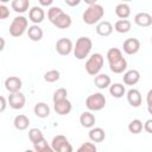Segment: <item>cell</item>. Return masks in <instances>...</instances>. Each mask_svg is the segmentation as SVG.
I'll return each mask as SVG.
<instances>
[{
    "instance_id": "1",
    "label": "cell",
    "mask_w": 152,
    "mask_h": 152,
    "mask_svg": "<svg viewBox=\"0 0 152 152\" xmlns=\"http://www.w3.org/2000/svg\"><path fill=\"white\" fill-rule=\"evenodd\" d=\"M107 61L109 69L114 74H122L127 69V61L122 56V52L118 48H110L107 51Z\"/></svg>"
},
{
    "instance_id": "2",
    "label": "cell",
    "mask_w": 152,
    "mask_h": 152,
    "mask_svg": "<svg viewBox=\"0 0 152 152\" xmlns=\"http://www.w3.org/2000/svg\"><path fill=\"white\" fill-rule=\"evenodd\" d=\"M103 15H104L103 7L99 4H93V5H89L88 8L83 12L82 19L87 25H95L99 21H101Z\"/></svg>"
},
{
    "instance_id": "3",
    "label": "cell",
    "mask_w": 152,
    "mask_h": 152,
    "mask_svg": "<svg viewBox=\"0 0 152 152\" xmlns=\"http://www.w3.org/2000/svg\"><path fill=\"white\" fill-rule=\"evenodd\" d=\"M91 48H93V42L89 37H80L77 38L76 43H75V46L72 48V51H74V56L82 61L86 57L89 56L90 51H91Z\"/></svg>"
},
{
    "instance_id": "4",
    "label": "cell",
    "mask_w": 152,
    "mask_h": 152,
    "mask_svg": "<svg viewBox=\"0 0 152 152\" xmlns=\"http://www.w3.org/2000/svg\"><path fill=\"white\" fill-rule=\"evenodd\" d=\"M27 26H28L27 18L24 15H18L12 20L10 25V28H8L10 34L14 38H19L25 33V31L27 30Z\"/></svg>"
},
{
    "instance_id": "5",
    "label": "cell",
    "mask_w": 152,
    "mask_h": 152,
    "mask_svg": "<svg viewBox=\"0 0 152 152\" xmlns=\"http://www.w3.org/2000/svg\"><path fill=\"white\" fill-rule=\"evenodd\" d=\"M103 63H104V58L101 53H99V52L93 53L86 62V71L89 75L95 76V75L100 74V71L103 66Z\"/></svg>"
},
{
    "instance_id": "6",
    "label": "cell",
    "mask_w": 152,
    "mask_h": 152,
    "mask_svg": "<svg viewBox=\"0 0 152 152\" xmlns=\"http://www.w3.org/2000/svg\"><path fill=\"white\" fill-rule=\"evenodd\" d=\"M106 106V97L102 93H94L86 99V107L90 112H99Z\"/></svg>"
},
{
    "instance_id": "7",
    "label": "cell",
    "mask_w": 152,
    "mask_h": 152,
    "mask_svg": "<svg viewBox=\"0 0 152 152\" xmlns=\"http://www.w3.org/2000/svg\"><path fill=\"white\" fill-rule=\"evenodd\" d=\"M51 148L52 151H56V152H71L72 151V146L70 145L69 140L66 139V137L62 134L53 137L51 141Z\"/></svg>"
},
{
    "instance_id": "8",
    "label": "cell",
    "mask_w": 152,
    "mask_h": 152,
    "mask_svg": "<svg viewBox=\"0 0 152 152\" xmlns=\"http://www.w3.org/2000/svg\"><path fill=\"white\" fill-rule=\"evenodd\" d=\"M25 102H26L25 95L20 90L15 93H10L7 99V103L12 109H21L25 106Z\"/></svg>"
},
{
    "instance_id": "9",
    "label": "cell",
    "mask_w": 152,
    "mask_h": 152,
    "mask_svg": "<svg viewBox=\"0 0 152 152\" xmlns=\"http://www.w3.org/2000/svg\"><path fill=\"white\" fill-rule=\"evenodd\" d=\"M72 42L69 38H61L56 42L55 49L57 51V53H59L61 56H68L70 55V52L72 51Z\"/></svg>"
},
{
    "instance_id": "10",
    "label": "cell",
    "mask_w": 152,
    "mask_h": 152,
    "mask_svg": "<svg viewBox=\"0 0 152 152\" xmlns=\"http://www.w3.org/2000/svg\"><path fill=\"white\" fill-rule=\"evenodd\" d=\"M53 109L58 115H66L71 112L72 104L68 99H63V100L53 102Z\"/></svg>"
},
{
    "instance_id": "11",
    "label": "cell",
    "mask_w": 152,
    "mask_h": 152,
    "mask_svg": "<svg viewBox=\"0 0 152 152\" xmlns=\"http://www.w3.org/2000/svg\"><path fill=\"white\" fill-rule=\"evenodd\" d=\"M124 52L127 55H135L140 50V42L137 38H128L122 44Z\"/></svg>"
},
{
    "instance_id": "12",
    "label": "cell",
    "mask_w": 152,
    "mask_h": 152,
    "mask_svg": "<svg viewBox=\"0 0 152 152\" xmlns=\"http://www.w3.org/2000/svg\"><path fill=\"white\" fill-rule=\"evenodd\" d=\"M23 87V82L17 76H10L5 80V88L8 93H15L19 91Z\"/></svg>"
},
{
    "instance_id": "13",
    "label": "cell",
    "mask_w": 152,
    "mask_h": 152,
    "mask_svg": "<svg viewBox=\"0 0 152 152\" xmlns=\"http://www.w3.org/2000/svg\"><path fill=\"white\" fill-rule=\"evenodd\" d=\"M45 18V12L42 7L39 6H33L30 11H28V19L33 23V24H40Z\"/></svg>"
},
{
    "instance_id": "14",
    "label": "cell",
    "mask_w": 152,
    "mask_h": 152,
    "mask_svg": "<svg viewBox=\"0 0 152 152\" xmlns=\"http://www.w3.org/2000/svg\"><path fill=\"white\" fill-rule=\"evenodd\" d=\"M126 96H127V102L132 106V107H139L142 102V97H141V93L138 90V89H129L127 93H126Z\"/></svg>"
},
{
    "instance_id": "15",
    "label": "cell",
    "mask_w": 152,
    "mask_h": 152,
    "mask_svg": "<svg viewBox=\"0 0 152 152\" xmlns=\"http://www.w3.org/2000/svg\"><path fill=\"white\" fill-rule=\"evenodd\" d=\"M71 23H72V19L69 14L62 12L61 14L57 15V18L52 21V24L57 27V28H68L71 26Z\"/></svg>"
},
{
    "instance_id": "16",
    "label": "cell",
    "mask_w": 152,
    "mask_h": 152,
    "mask_svg": "<svg viewBox=\"0 0 152 152\" xmlns=\"http://www.w3.org/2000/svg\"><path fill=\"white\" fill-rule=\"evenodd\" d=\"M122 80H124V83L126 86H134L139 82L140 80V72L135 69H132V70H127L124 76H122Z\"/></svg>"
},
{
    "instance_id": "17",
    "label": "cell",
    "mask_w": 152,
    "mask_h": 152,
    "mask_svg": "<svg viewBox=\"0 0 152 152\" xmlns=\"http://www.w3.org/2000/svg\"><path fill=\"white\" fill-rule=\"evenodd\" d=\"M134 23L140 27H148L152 25V17L146 12H140L135 14Z\"/></svg>"
},
{
    "instance_id": "18",
    "label": "cell",
    "mask_w": 152,
    "mask_h": 152,
    "mask_svg": "<svg viewBox=\"0 0 152 152\" xmlns=\"http://www.w3.org/2000/svg\"><path fill=\"white\" fill-rule=\"evenodd\" d=\"M113 25L109 23V21H99L97 25H96V33L101 37H108L112 34L113 32Z\"/></svg>"
},
{
    "instance_id": "19",
    "label": "cell",
    "mask_w": 152,
    "mask_h": 152,
    "mask_svg": "<svg viewBox=\"0 0 152 152\" xmlns=\"http://www.w3.org/2000/svg\"><path fill=\"white\" fill-rule=\"evenodd\" d=\"M27 36L32 42H39V40H42V38L44 36V32H43L42 27L38 26V24H33V25L28 26Z\"/></svg>"
},
{
    "instance_id": "20",
    "label": "cell",
    "mask_w": 152,
    "mask_h": 152,
    "mask_svg": "<svg viewBox=\"0 0 152 152\" xmlns=\"http://www.w3.org/2000/svg\"><path fill=\"white\" fill-rule=\"evenodd\" d=\"M88 135H89L90 141H93V142H102L106 138L104 129L101 127H94V126L90 128Z\"/></svg>"
},
{
    "instance_id": "21",
    "label": "cell",
    "mask_w": 152,
    "mask_h": 152,
    "mask_svg": "<svg viewBox=\"0 0 152 152\" xmlns=\"http://www.w3.org/2000/svg\"><path fill=\"white\" fill-rule=\"evenodd\" d=\"M110 82H112L110 77L108 75H106V74H97L94 77V84L99 89H106V88H108L110 86Z\"/></svg>"
},
{
    "instance_id": "22",
    "label": "cell",
    "mask_w": 152,
    "mask_h": 152,
    "mask_svg": "<svg viewBox=\"0 0 152 152\" xmlns=\"http://www.w3.org/2000/svg\"><path fill=\"white\" fill-rule=\"evenodd\" d=\"M33 112H34L36 116H38L40 119H44V118H48L50 115V107L45 102H37L34 104Z\"/></svg>"
},
{
    "instance_id": "23",
    "label": "cell",
    "mask_w": 152,
    "mask_h": 152,
    "mask_svg": "<svg viewBox=\"0 0 152 152\" xmlns=\"http://www.w3.org/2000/svg\"><path fill=\"white\" fill-rule=\"evenodd\" d=\"M80 124L84 128H91L95 125V116L90 112H83L80 115Z\"/></svg>"
},
{
    "instance_id": "24",
    "label": "cell",
    "mask_w": 152,
    "mask_h": 152,
    "mask_svg": "<svg viewBox=\"0 0 152 152\" xmlns=\"http://www.w3.org/2000/svg\"><path fill=\"white\" fill-rule=\"evenodd\" d=\"M13 125L18 131H25L30 125V119L24 114H19L14 118Z\"/></svg>"
},
{
    "instance_id": "25",
    "label": "cell",
    "mask_w": 152,
    "mask_h": 152,
    "mask_svg": "<svg viewBox=\"0 0 152 152\" xmlns=\"http://www.w3.org/2000/svg\"><path fill=\"white\" fill-rule=\"evenodd\" d=\"M108 88H109V94L115 99H120L126 94V88L122 83H113Z\"/></svg>"
},
{
    "instance_id": "26",
    "label": "cell",
    "mask_w": 152,
    "mask_h": 152,
    "mask_svg": "<svg viewBox=\"0 0 152 152\" xmlns=\"http://www.w3.org/2000/svg\"><path fill=\"white\" fill-rule=\"evenodd\" d=\"M115 14L120 19H127L131 15V7L126 2H120L115 7Z\"/></svg>"
},
{
    "instance_id": "27",
    "label": "cell",
    "mask_w": 152,
    "mask_h": 152,
    "mask_svg": "<svg viewBox=\"0 0 152 152\" xmlns=\"http://www.w3.org/2000/svg\"><path fill=\"white\" fill-rule=\"evenodd\" d=\"M11 6L17 13H25L30 7V0H12Z\"/></svg>"
},
{
    "instance_id": "28",
    "label": "cell",
    "mask_w": 152,
    "mask_h": 152,
    "mask_svg": "<svg viewBox=\"0 0 152 152\" xmlns=\"http://www.w3.org/2000/svg\"><path fill=\"white\" fill-rule=\"evenodd\" d=\"M131 26L132 25H131V21L129 20H127V19H120V20H118L114 24L113 28L118 33H127V32L131 31Z\"/></svg>"
},
{
    "instance_id": "29",
    "label": "cell",
    "mask_w": 152,
    "mask_h": 152,
    "mask_svg": "<svg viewBox=\"0 0 152 152\" xmlns=\"http://www.w3.org/2000/svg\"><path fill=\"white\" fill-rule=\"evenodd\" d=\"M33 148H34L36 152H52V148L48 144V141L45 140V138L42 139V140H39V141H37V142H34L33 144Z\"/></svg>"
},
{
    "instance_id": "30",
    "label": "cell",
    "mask_w": 152,
    "mask_h": 152,
    "mask_svg": "<svg viewBox=\"0 0 152 152\" xmlns=\"http://www.w3.org/2000/svg\"><path fill=\"white\" fill-rule=\"evenodd\" d=\"M28 139L31 140L32 144H34V142H37V141L44 139V134H43V132H42L39 128L33 127V128H31V129L28 131Z\"/></svg>"
},
{
    "instance_id": "31",
    "label": "cell",
    "mask_w": 152,
    "mask_h": 152,
    "mask_svg": "<svg viewBox=\"0 0 152 152\" xmlns=\"http://www.w3.org/2000/svg\"><path fill=\"white\" fill-rule=\"evenodd\" d=\"M128 131L133 134H139L142 131V121L139 119H134L128 124Z\"/></svg>"
},
{
    "instance_id": "32",
    "label": "cell",
    "mask_w": 152,
    "mask_h": 152,
    "mask_svg": "<svg viewBox=\"0 0 152 152\" xmlns=\"http://www.w3.org/2000/svg\"><path fill=\"white\" fill-rule=\"evenodd\" d=\"M59 77H61L59 71H58V70H55V69H53V70H49V71H46V72L44 74V80H45L46 82H49V83H53V82L58 81Z\"/></svg>"
},
{
    "instance_id": "33",
    "label": "cell",
    "mask_w": 152,
    "mask_h": 152,
    "mask_svg": "<svg viewBox=\"0 0 152 152\" xmlns=\"http://www.w3.org/2000/svg\"><path fill=\"white\" fill-rule=\"evenodd\" d=\"M62 12H63V10H62V8H59V7H56V6L50 7V8H49V11H48V19L52 23V21L57 18V15H58V14H61Z\"/></svg>"
},
{
    "instance_id": "34",
    "label": "cell",
    "mask_w": 152,
    "mask_h": 152,
    "mask_svg": "<svg viewBox=\"0 0 152 152\" xmlns=\"http://www.w3.org/2000/svg\"><path fill=\"white\" fill-rule=\"evenodd\" d=\"M66 96H68V91H66V89H65V88H58V89L53 93L52 100H53V102H56V101L66 99Z\"/></svg>"
},
{
    "instance_id": "35",
    "label": "cell",
    "mask_w": 152,
    "mask_h": 152,
    "mask_svg": "<svg viewBox=\"0 0 152 152\" xmlns=\"http://www.w3.org/2000/svg\"><path fill=\"white\" fill-rule=\"evenodd\" d=\"M96 146L95 144L91 141V142H83L78 148L77 151L78 152H96Z\"/></svg>"
},
{
    "instance_id": "36",
    "label": "cell",
    "mask_w": 152,
    "mask_h": 152,
    "mask_svg": "<svg viewBox=\"0 0 152 152\" xmlns=\"http://www.w3.org/2000/svg\"><path fill=\"white\" fill-rule=\"evenodd\" d=\"M142 129H145L147 133H152V120H146L145 124H142Z\"/></svg>"
},
{
    "instance_id": "37",
    "label": "cell",
    "mask_w": 152,
    "mask_h": 152,
    "mask_svg": "<svg viewBox=\"0 0 152 152\" xmlns=\"http://www.w3.org/2000/svg\"><path fill=\"white\" fill-rule=\"evenodd\" d=\"M7 107V100L0 95V113H2Z\"/></svg>"
},
{
    "instance_id": "38",
    "label": "cell",
    "mask_w": 152,
    "mask_h": 152,
    "mask_svg": "<svg viewBox=\"0 0 152 152\" xmlns=\"http://www.w3.org/2000/svg\"><path fill=\"white\" fill-rule=\"evenodd\" d=\"M64 1H65V4H66L68 6H70V7H75V6H78L80 2H81L82 0H64Z\"/></svg>"
},
{
    "instance_id": "39",
    "label": "cell",
    "mask_w": 152,
    "mask_h": 152,
    "mask_svg": "<svg viewBox=\"0 0 152 152\" xmlns=\"http://www.w3.org/2000/svg\"><path fill=\"white\" fill-rule=\"evenodd\" d=\"M38 1H39V4H40L42 6H44V7H49V6H51L52 2H53V0H38Z\"/></svg>"
},
{
    "instance_id": "40",
    "label": "cell",
    "mask_w": 152,
    "mask_h": 152,
    "mask_svg": "<svg viewBox=\"0 0 152 152\" xmlns=\"http://www.w3.org/2000/svg\"><path fill=\"white\" fill-rule=\"evenodd\" d=\"M151 95H152V90H148L147 93V110L151 113Z\"/></svg>"
},
{
    "instance_id": "41",
    "label": "cell",
    "mask_w": 152,
    "mask_h": 152,
    "mask_svg": "<svg viewBox=\"0 0 152 152\" xmlns=\"http://www.w3.org/2000/svg\"><path fill=\"white\" fill-rule=\"evenodd\" d=\"M5 44H6L5 39H4V38H2L1 36H0V52H1V51H2L4 49H5Z\"/></svg>"
},
{
    "instance_id": "42",
    "label": "cell",
    "mask_w": 152,
    "mask_h": 152,
    "mask_svg": "<svg viewBox=\"0 0 152 152\" xmlns=\"http://www.w3.org/2000/svg\"><path fill=\"white\" fill-rule=\"evenodd\" d=\"M82 1H84V2L88 4V5H93V4H96L97 0H82Z\"/></svg>"
},
{
    "instance_id": "43",
    "label": "cell",
    "mask_w": 152,
    "mask_h": 152,
    "mask_svg": "<svg viewBox=\"0 0 152 152\" xmlns=\"http://www.w3.org/2000/svg\"><path fill=\"white\" fill-rule=\"evenodd\" d=\"M121 2H129V1H133V0H120Z\"/></svg>"
},
{
    "instance_id": "44",
    "label": "cell",
    "mask_w": 152,
    "mask_h": 152,
    "mask_svg": "<svg viewBox=\"0 0 152 152\" xmlns=\"http://www.w3.org/2000/svg\"><path fill=\"white\" fill-rule=\"evenodd\" d=\"M0 1H1V2H4V4H6V2H8L10 0H0Z\"/></svg>"
}]
</instances>
